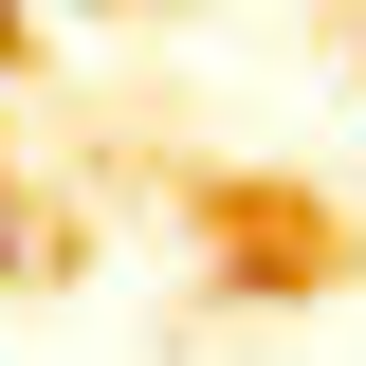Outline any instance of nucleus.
I'll use <instances>...</instances> for the list:
<instances>
[{
	"label": "nucleus",
	"mask_w": 366,
	"mask_h": 366,
	"mask_svg": "<svg viewBox=\"0 0 366 366\" xmlns=\"http://www.w3.org/2000/svg\"><path fill=\"white\" fill-rule=\"evenodd\" d=\"M0 74H19V0H0Z\"/></svg>",
	"instance_id": "1"
}]
</instances>
